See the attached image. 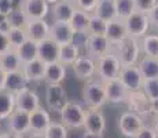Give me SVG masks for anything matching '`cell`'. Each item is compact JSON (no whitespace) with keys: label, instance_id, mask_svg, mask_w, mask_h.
Masks as SVG:
<instances>
[{"label":"cell","instance_id":"cell-21","mask_svg":"<svg viewBox=\"0 0 158 138\" xmlns=\"http://www.w3.org/2000/svg\"><path fill=\"white\" fill-rule=\"evenodd\" d=\"M25 29L30 40L39 43L44 40V39L50 38L51 24L47 22L45 20H35V21H29L28 25L25 26Z\"/></svg>","mask_w":158,"mask_h":138},{"label":"cell","instance_id":"cell-38","mask_svg":"<svg viewBox=\"0 0 158 138\" xmlns=\"http://www.w3.org/2000/svg\"><path fill=\"white\" fill-rule=\"evenodd\" d=\"M106 29H107V21H105L94 13L91 14L87 35H106Z\"/></svg>","mask_w":158,"mask_h":138},{"label":"cell","instance_id":"cell-33","mask_svg":"<svg viewBox=\"0 0 158 138\" xmlns=\"http://www.w3.org/2000/svg\"><path fill=\"white\" fill-rule=\"evenodd\" d=\"M94 14H96L98 17L103 18L105 21H111L115 20V4L114 0H99L98 6H96Z\"/></svg>","mask_w":158,"mask_h":138},{"label":"cell","instance_id":"cell-30","mask_svg":"<svg viewBox=\"0 0 158 138\" xmlns=\"http://www.w3.org/2000/svg\"><path fill=\"white\" fill-rule=\"evenodd\" d=\"M15 106V94L10 93L7 90H0V120H6L14 110Z\"/></svg>","mask_w":158,"mask_h":138},{"label":"cell","instance_id":"cell-51","mask_svg":"<svg viewBox=\"0 0 158 138\" xmlns=\"http://www.w3.org/2000/svg\"><path fill=\"white\" fill-rule=\"evenodd\" d=\"M26 138H44L43 134H35V133H29V136Z\"/></svg>","mask_w":158,"mask_h":138},{"label":"cell","instance_id":"cell-37","mask_svg":"<svg viewBox=\"0 0 158 138\" xmlns=\"http://www.w3.org/2000/svg\"><path fill=\"white\" fill-rule=\"evenodd\" d=\"M7 35H8V39H10L11 48H14V50L19 47L21 44H23L29 39L25 28H8Z\"/></svg>","mask_w":158,"mask_h":138},{"label":"cell","instance_id":"cell-44","mask_svg":"<svg viewBox=\"0 0 158 138\" xmlns=\"http://www.w3.org/2000/svg\"><path fill=\"white\" fill-rule=\"evenodd\" d=\"M14 7H18V6L14 4L13 0H0V14L2 15H7Z\"/></svg>","mask_w":158,"mask_h":138},{"label":"cell","instance_id":"cell-41","mask_svg":"<svg viewBox=\"0 0 158 138\" xmlns=\"http://www.w3.org/2000/svg\"><path fill=\"white\" fill-rule=\"evenodd\" d=\"M133 2H135L136 11H140V13L148 14L151 11V8L157 4L158 0H133Z\"/></svg>","mask_w":158,"mask_h":138},{"label":"cell","instance_id":"cell-22","mask_svg":"<svg viewBox=\"0 0 158 138\" xmlns=\"http://www.w3.org/2000/svg\"><path fill=\"white\" fill-rule=\"evenodd\" d=\"M76 10V4L73 0H58L50 8L52 20L58 22H69L73 13Z\"/></svg>","mask_w":158,"mask_h":138},{"label":"cell","instance_id":"cell-24","mask_svg":"<svg viewBox=\"0 0 158 138\" xmlns=\"http://www.w3.org/2000/svg\"><path fill=\"white\" fill-rule=\"evenodd\" d=\"M45 66H47V64H44L41 60L36 58V60L30 61V62L23 64L22 72L30 83H40V82H44Z\"/></svg>","mask_w":158,"mask_h":138},{"label":"cell","instance_id":"cell-50","mask_svg":"<svg viewBox=\"0 0 158 138\" xmlns=\"http://www.w3.org/2000/svg\"><path fill=\"white\" fill-rule=\"evenodd\" d=\"M151 127L154 128V131H156V136L158 138V116H157V118H154V122H153V126H151Z\"/></svg>","mask_w":158,"mask_h":138},{"label":"cell","instance_id":"cell-35","mask_svg":"<svg viewBox=\"0 0 158 138\" xmlns=\"http://www.w3.org/2000/svg\"><path fill=\"white\" fill-rule=\"evenodd\" d=\"M114 4H115V17L118 20L125 21L131 14H133L136 11L133 0H114Z\"/></svg>","mask_w":158,"mask_h":138},{"label":"cell","instance_id":"cell-10","mask_svg":"<svg viewBox=\"0 0 158 138\" xmlns=\"http://www.w3.org/2000/svg\"><path fill=\"white\" fill-rule=\"evenodd\" d=\"M19 7L29 21L45 20L51 8L47 0H21Z\"/></svg>","mask_w":158,"mask_h":138},{"label":"cell","instance_id":"cell-27","mask_svg":"<svg viewBox=\"0 0 158 138\" xmlns=\"http://www.w3.org/2000/svg\"><path fill=\"white\" fill-rule=\"evenodd\" d=\"M89 17L91 14L87 13L84 10L76 7L74 13H73L70 18V25L73 28V30L76 32V35H87L88 33V24H89Z\"/></svg>","mask_w":158,"mask_h":138},{"label":"cell","instance_id":"cell-16","mask_svg":"<svg viewBox=\"0 0 158 138\" xmlns=\"http://www.w3.org/2000/svg\"><path fill=\"white\" fill-rule=\"evenodd\" d=\"M59 50H60V46L56 42H54L51 38L44 39V40L37 43L39 60H41L47 65L59 61Z\"/></svg>","mask_w":158,"mask_h":138},{"label":"cell","instance_id":"cell-23","mask_svg":"<svg viewBox=\"0 0 158 138\" xmlns=\"http://www.w3.org/2000/svg\"><path fill=\"white\" fill-rule=\"evenodd\" d=\"M30 87V82L28 80L25 75H23L22 69L17 70V72H10L6 76V83H4V90L10 91L13 94H18L21 91L26 90Z\"/></svg>","mask_w":158,"mask_h":138},{"label":"cell","instance_id":"cell-11","mask_svg":"<svg viewBox=\"0 0 158 138\" xmlns=\"http://www.w3.org/2000/svg\"><path fill=\"white\" fill-rule=\"evenodd\" d=\"M73 73L80 80H89L96 76V60L89 55H80L72 65Z\"/></svg>","mask_w":158,"mask_h":138},{"label":"cell","instance_id":"cell-39","mask_svg":"<svg viewBox=\"0 0 158 138\" xmlns=\"http://www.w3.org/2000/svg\"><path fill=\"white\" fill-rule=\"evenodd\" d=\"M142 91L147 96L150 101L158 100V79H147L143 82Z\"/></svg>","mask_w":158,"mask_h":138},{"label":"cell","instance_id":"cell-48","mask_svg":"<svg viewBox=\"0 0 158 138\" xmlns=\"http://www.w3.org/2000/svg\"><path fill=\"white\" fill-rule=\"evenodd\" d=\"M6 76H7V73L4 72L2 68H0V90H3L4 88V83H6Z\"/></svg>","mask_w":158,"mask_h":138},{"label":"cell","instance_id":"cell-26","mask_svg":"<svg viewBox=\"0 0 158 138\" xmlns=\"http://www.w3.org/2000/svg\"><path fill=\"white\" fill-rule=\"evenodd\" d=\"M136 65H138L144 80H147V79H158V58L142 55Z\"/></svg>","mask_w":158,"mask_h":138},{"label":"cell","instance_id":"cell-20","mask_svg":"<svg viewBox=\"0 0 158 138\" xmlns=\"http://www.w3.org/2000/svg\"><path fill=\"white\" fill-rule=\"evenodd\" d=\"M29 122H30V133L43 134L52 120H51L50 112L43 106H40L39 109L29 113Z\"/></svg>","mask_w":158,"mask_h":138},{"label":"cell","instance_id":"cell-18","mask_svg":"<svg viewBox=\"0 0 158 138\" xmlns=\"http://www.w3.org/2000/svg\"><path fill=\"white\" fill-rule=\"evenodd\" d=\"M84 130L94 134H103L106 130V118L101 109H88Z\"/></svg>","mask_w":158,"mask_h":138},{"label":"cell","instance_id":"cell-1","mask_svg":"<svg viewBox=\"0 0 158 138\" xmlns=\"http://www.w3.org/2000/svg\"><path fill=\"white\" fill-rule=\"evenodd\" d=\"M83 100L88 109H101L107 102L105 83L98 78L87 80L83 88Z\"/></svg>","mask_w":158,"mask_h":138},{"label":"cell","instance_id":"cell-49","mask_svg":"<svg viewBox=\"0 0 158 138\" xmlns=\"http://www.w3.org/2000/svg\"><path fill=\"white\" fill-rule=\"evenodd\" d=\"M81 138H103V134H94V133L85 131V133L81 136Z\"/></svg>","mask_w":158,"mask_h":138},{"label":"cell","instance_id":"cell-28","mask_svg":"<svg viewBox=\"0 0 158 138\" xmlns=\"http://www.w3.org/2000/svg\"><path fill=\"white\" fill-rule=\"evenodd\" d=\"M22 66H23L22 61H21V58L18 57L17 51H15L14 48H11V50H8L7 53L0 55V68L4 70L6 73L21 70Z\"/></svg>","mask_w":158,"mask_h":138},{"label":"cell","instance_id":"cell-19","mask_svg":"<svg viewBox=\"0 0 158 138\" xmlns=\"http://www.w3.org/2000/svg\"><path fill=\"white\" fill-rule=\"evenodd\" d=\"M106 38L110 42V44L115 47L120 43H123L125 39H128V32H127L125 24L123 20H111L107 22V29H106Z\"/></svg>","mask_w":158,"mask_h":138},{"label":"cell","instance_id":"cell-47","mask_svg":"<svg viewBox=\"0 0 158 138\" xmlns=\"http://www.w3.org/2000/svg\"><path fill=\"white\" fill-rule=\"evenodd\" d=\"M151 116H154V118L158 116V100L151 101Z\"/></svg>","mask_w":158,"mask_h":138},{"label":"cell","instance_id":"cell-9","mask_svg":"<svg viewBox=\"0 0 158 138\" xmlns=\"http://www.w3.org/2000/svg\"><path fill=\"white\" fill-rule=\"evenodd\" d=\"M118 80L123 83L124 87H125L129 93H132V91L142 90L144 79H143V76H142L138 65H128V66H123V68H121Z\"/></svg>","mask_w":158,"mask_h":138},{"label":"cell","instance_id":"cell-12","mask_svg":"<svg viewBox=\"0 0 158 138\" xmlns=\"http://www.w3.org/2000/svg\"><path fill=\"white\" fill-rule=\"evenodd\" d=\"M125 104L128 105L131 112L138 113L143 119L147 118V116H151V101L148 100L147 96L142 90L129 93Z\"/></svg>","mask_w":158,"mask_h":138},{"label":"cell","instance_id":"cell-42","mask_svg":"<svg viewBox=\"0 0 158 138\" xmlns=\"http://www.w3.org/2000/svg\"><path fill=\"white\" fill-rule=\"evenodd\" d=\"M8 50H11V44H10V39L6 30H0V55L7 53Z\"/></svg>","mask_w":158,"mask_h":138},{"label":"cell","instance_id":"cell-2","mask_svg":"<svg viewBox=\"0 0 158 138\" xmlns=\"http://www.w3.org/2000/svg\"><path fill=\"white\" fill-rule=\"evenodd\" d=\"M121 68H123V65L113 50L96 60V76L103 83L118 79Z\"/></svg>","mask_w":158,"mask_h":138},{"label":"cell","instance_id":"cell-7","mask_svg":"<svg viewBox=\"0 0 158 138\" xmlns=\"http://www.w3.org/2000/svg\"><path fill=\"white\" fill-rule=\"evenodd\" d=\"M84 48H85L87 55L98 60V58L110 53L113 50V46L110 44V42L107 40L105 35H85Z\"/></svg>","mask_w":158,"mask_h":138},{"label":"cell","instance_id":"cell-15","mask_svg":"<svg viewBox=\"0 0 158 138\" xmlns=\"http://www.w3.org/2000/svg\"><path fill=\"white\" fill-rule=\"evenodd\" d=\"M15 106L17 109L23 110L26 113H32L33 110L39 109L41 106L40 97L32 88H26V90L21 91V93L15 94Z\"/></svg>","mask_w":158,"mask_h":138},{"label":"cell","instance_id":"cell-46","mask_svg":"<svg viewBox=\"0 0 158 138\" xmlns=\"http://www.w3.org/2000/svg\"><path fill=\"white\" fill-rule=\"evenodd\" d=\"M0 138H25L23 136H19V134H15V133H11V131H3L0 134Z\"/></svg>","mask_w":158,"mask_h":138},{"label":"cell","instance_id":"cell-8","mask_svg":"<svg viewBox=\"0 0 158 138\" xmlns=\"http://www.w3.org/2000/svg\"><path fill=\"white\" fill-rule=\"evenodd\" d=\"M69 102V96L63 84H47L45 88V104L48 109L60 112V109Z\"/></svg>","mask_w":158,"mask_h":138},{"label":"cell","instance_id":"cell-17","mask_svg":"<svg viewBox=\"0 0 158 138\" xmlns=\"http://www.w3.org/2000/svg\"><path fill=\"white\" fill-rule=\"evenodd\" d=\"M105 87H106V98H107V102L113 104V105H120V104L127 102L129 91L124 87V84L118 80V79L105 83Z\"/></svg>","mask_w":158,"mask_h":138},{"label":"cell","instance_id":"cell-4","mask_svg":"<svg viewBox=\"0 0 158 138\" xmlns=\"http://www.w3.org/2000/svg\"><path fill=\"white\" fill-rule=\"evenodd\" d=\"M113 51L117 54L118 60H120L121 65L128 66V65H136L138 61L142 57V48L140 43L138 39L128 38L118 46L113 47Z\"/></svg>","mask_w":158,"mask_h":138},{"label":"cell","instance_id":"cell-52","mask_svg":"<svg viewBox=\"0 0 158 138\" xmlns=\"http://www.w3.org/2000/svg\"><path fill=\"white\" fill-rule=\"evenodd\" d=\"M47 2H48V3H50V4H54V3H56V2H58V0H47Z\"/></svg>","mask_w":158,"mask_h":138},{"label":"cell","instance_id":"cell-3","mask_svg":"<svg viewBox=\"0 0 158 138\" xmlns=\"http://www.w3.org/2000/svg\"><path fill=\"white\" fill-rule=\"evenodd\" d=\"M60 115V123L65 124L69 130H80L84 128L85 123V115L87 110L83 105L74 101H69L59 112Z\"/></svg>","mask_w":158,"mask_h":138},{"label":"cell","instance_id":"cell-6","mask_svg":"<svg viewBox=\"0 0 158 138\" xmlns=\"http://www.w3.org/2000/svg\"><path fill=\"white\" fill-rule=\"evenodd\" d=\"M144 124V119L142 116H139L138 113L131 112V110L121 113L117 120L118 130L125 138H133Z\"/></svg>","mask_w":158,"mask_h":138},{"label":"cell","instance_id":"cell-43","mask_svg":"<svg viewBox=\"0 0 158 138\" xmlns=\"http://www.w3.org/2000/svg\"><path fill=\"white\" fill-rule=\"evenodd\" d=\"M133 138H157V136H156V131H154V128L151 127V126L144 124L143 127L140 128V131H139Z\"/></svg>","mask_w":158,"mask_h":138},{"label":"cell","instance_id":"cell-45","mask_svg":"<svg viewBox=\"0 0 158 138\" xmlns=\"http://www.w3.org/2000/svg\"><path fill=\"white\" fill-rule=\"evenodd\" d=\"M147 15H148V20H150L151 26H154L156 29H158V2H157V4L151 8V11Z\"/></svg>","mask_w":158,"mask_h":138},{"label":"cell","instance_id":"cell-31","mask_svg":"<svg viewBox=\"0 0 158 138\" xmlns=\"http://www.w3.org/2000/svg\"><path fill=\"white\" fill-rule=\"evenodd\" d=\"M142 55L158 58V33H147L139 40Z\"/></svg>","mask_w":158,"mask_h":138},{"label":"cell","instance_id":"cell-25","mask_svg":"<svg viewBox=\"0 0 158 138\" xmlns=\"http://www.w3.org/2000/svg\"><path fill=\"white\" fill-rule=\"evenodd\" d=\"M68 76V69L63 64L52 62L45 66V75H44V83L45 84H62Z\"/></svg>","mask_w":158,"mask_h":138},{"label":"cell","instance_id":"cell-13","mask_svg":"<svg viewBox=\"0 0 158 138\" xmlns=\"http://www.w3.org/2000/svg\"><path fill=\"white\" fill-rule=\"evenodd\" d=\"M7 130L11 133L19 134V136H28L30 133V122H29V113L23 110L15 109L7 119Z\"/></svg>","mask_w":158,"mask_h":138},{"label":"cell","instance_id":"cell-40","mask_svg":"<svg viewBox=\"0 0 158 138\" xmlns=\"http://www.w3.org/2000/svg\"><path fill=\"white\" fill-rule=\"evenodd\" d=\"M73 2H74V4H76L77 8L92 14L94 11H95L96 6H98L99 0H73Z\"/></svg>","mask_w":158,"mask_h":138},{"label":"cell","instance_id":"cell-5","mask_svg":"<svg viewBox=\"0 0 158 138\" xmlns=\"http://www.w3.org/2000/svg\"><path fill=\"white\" fill-rule=\"evenodd\" d=\"M124 24H125L127 32H128V38L138 39V40H140L143 36L147 35L151 28L148 15L140 13V11H135L133 14H131L124 21Z\"/></svg>","mask_w":158,"mask_h":138},{"label":"cell","instance_id":"cell-34","mask_svg":"<svg viewBox=\"0 0 158 138\" xmlns=\"http://www.w3.org/2000/svg\"><path fill=\"white\" fill-rule=\"evenodd\" d=\"M6 17H7V24L10 28H25L29 22L28 17H26L25 13L21 10L19 6H18V7H14Z\"/></svg>","mask_w":158,"mask_h":138},{"label":"cell","instance_id":"cell-32","mask_svg":"<svg viewBox=\"0 0 158 138\" xmlns=\"http://www.w3.org/2000/svg\"><path fill=\"white\" fill-rule=\"evenodd\" d=\"M17 51L18 57L21 58L22 64H26V62H30V61L36 60L39 58V51H37V43L28 39L23 44H21L18 48H15Z\"/></svg>","mask_w":158,"mask_h":138},{"label":"cell","instance_id":"cell-14","mask_svg":"<svg viewBox=\"0 0 158 138\" xmlns=\"http://www.w3.org/2000/svg\"><path fill=\"white\" fill-rule=\"evenodd\" d=\"M50 38L54 42H56L59 46H63V44H69V43L74 42L76 32L73 30L70 22H58V21H54L51 24Z\"/></svg>","mask_w":158,"mask_h":138},{"label":"cell","instance_id":"cell-29","mask_svg":"<svg viewBox=\"0 0 158 138\" xmlns=\"http://www.w3.org/2000/svg\"><path fill=\"white\" fill-rule=\"evenodd\" d=\"M80 55H81L80 46L76 42L69 43V44H63V46H60V50H59V62L63 64L68 68V66H72L76 62V60Z\"/></svg>","mask_w":158,"mask_h":138},{"label":"cell","instance_id":"cell-53","mask_svg":"<svg viewBox=\"0 0 158 138\" xmlns=\"http://www.w3.org/2000/svg\"><path fill=\"white\" fill-rule=\"evenodd\" d=\"M3 131H2V120H0V134H2Z\"/></svg>","mask_w":158,"mask_h":138},{"label":"cell","instance_id":"cell-36","mask_svg":"<svg viewBox=\"0 0 158 138\" xmlns=\"http://www.w3.org/2000/svg\"><path fill=\"white\" fill-rule=\"evenodd\" d=\"M44 138H69V128L60 122H51L43 133Z\"/></svg>","mask_w":158,"mask_h":138}]
</instances>
